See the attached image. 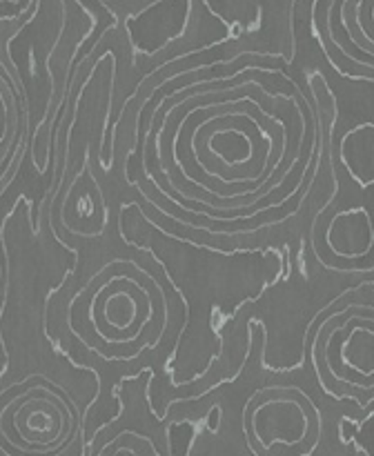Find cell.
<instances>
[{
	"instance_id": "1",
	"label": "cell",
	"mask_w": 374,
	"mask_h": 456,
	"mask_svg": "<svg viewBox=\"0 0 374 456\" xmlns=\"http://www.w3.org/2000/svg\"><path fill=\"white\" fill-rule=\"evenodd\" d=\"M29 3L31 0H0V20L18 16V13L29 7Z\"/></svg>"
},
{
	"instance_id": "2",
	"label": "cell",
	"mask_w": 374,
	"mask_h": 456,
	"mask_svg": "<svg viewBox=\"0 0 374 456\" xmlns=\"http://www.w3.org/2000/svg\"><path fill=\"white\" fill-rule=\"evenodd\" d=\"M3 101H4V98H3V94H0V107H4Z\"/></svg>"
}]
</instances>
